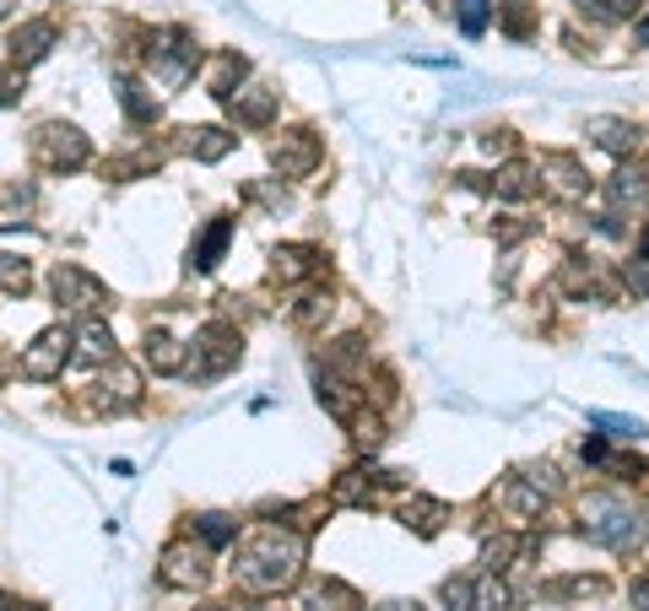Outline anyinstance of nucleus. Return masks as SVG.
<instances>
[{
    "label": "nucleus",
    "instance_id": "17",
    "mask_svg": "<svg viewBox=\"0 0 649 611\" xmlns=\"http://www.w3.org/2000/svg\"><path fill=\"white\" fill-rule=\"evenodd\" d=\"M233 141H239V136L222 130V124H196L184 147H190V158H201V163H222V158L233 152Z\"/></svg>",
    "mask_w": 649,
    "mask_h": 611
},
{
    "label": "nucleus",
    "instance_id": "28",
    "mask_svg": "<svg viewBox=\"0 0 649 611\" xmlns=\"http://www.w3.org/2000/svg\"><path fill=\"white\" fill-rule=\"evenodd\" d=\"M455 17H460L466 39H482L487 22H492V0H455Z\"/></svg>",
    "mask_w": 649,
    "mask_h": 611
},
{
    "label": "nucleus",
    "instance_id": "37",
    "mask_svg": "<svg viewBox=\"0 0 649 611\" xmlns=\"http://www.w3.org/2000/svg\"><path fill=\"white\" fill-rule=\"evenodd\" d=\"M11 103H22V77L17 71H0V109H11Z\"/></svg>",
    "mask_w": 649,
    "mask_h": 611
},
{
    "label": "nucleus",
    "instance_id": "44",
    "mask_svg": "<svg viewBox=\"0 0 649 611\" xmlns=\"http://www.w3.org/2000/svg\"><path fill=\"white\" fill-rule=\"evenodd\" d=\"M0 611H22V607H17V601H6V595H0Z\"/></svg>",
    "mask_w": 649,
    "mask_h": 611
},
{
    "label": "nucleus",
    "instance_id": "36",
    "mask_svg": "<svg viewBox=\"0 0 649 611\" xmlns=\"http://www.w3.org/2000/svg\"><path fill=\"white\" fill-rule=\"evenodd\" d=\"M622 282H628V292H633V298H649V254H639V260H628V271H622Z\"/></svg>",
    "mask_w": 649,
    "mask_h": 611
},
{
    "label": "nucleus",
    "instance_id": "6",
    "mask_svg": "<svg viewBox=\"0 0 649 611\" xmlns=\"http://www.w3.org/2000/svg\"><path fill=\"white\" fill-rule=\"evenodd\" d=\"M49 292L60 298V309H87V314L109 303V287L98 282V277H87L81 266H66V260L49 271Z\"/></svg>",
    "mask_w": 649,
    "mask_h": 611
},
{
    "label": "nucleus",
    "instance_id": "47",
    "mask_svg": "<svg viewBox=\"0 0 649 611\" xmlns=\"http://www.w3.org/2000/svg\"><path fill=\"white\" fill-rule=\"evenodd\" d=\"M0 11H6V0H0Z\"/></svg>",
    "mask_w": 649,
    "mask_h": 611
},
{
    "label": "nucleus",
    "instance_id": "32",
    "mask_svg": "<svg viewBox=\"0 0 649 611\" xmlns=\"http://www.w3.org/2000/svg\"><path fill=\"white\" fill-rule=\"evenodd\" d=\"M590 422H596L607 439H639V433H645V422H639V417H617V411H596Z\"/></svg>",
    "mask_w": 649,
    "mask_h": 611
},
{
    "label": "nucleus",
    "instance_id": "4",
    "mask_svg": "<svg viewBox=\"0 0 649 611\" xmlns=\"http://www.w3.org/2000/svg\"><path fill=\"white\" fill-rule=\"evenodd\" d=\"M147 60H152V77L162 87H184L196 77V66H201V49H196V39L184 28H162L158 39L147 43Z\"/></svg>",
    "mask_w": 649,
    "mask_h": 611
},
{
    "label": "nucleus",
    "instance_id": "48",
    "mask_svg": "<svg viewBox=\"0 0 649 611\" xmlns=\"http://www.w3.org/2000/svg\"><path fill=\"white\" fill-rule=\"evenodd\" d=\"M271 611H282V607H271Z\"/></svg>",
    "mask_w": 649,
    "mask_h": 611
},
{
    "label": "nucleus",
    "instance_id": "24",
    "mask_svg": "<svg viewBox=\"0 0 649 611\" xmlns=\"http://www.w3.org/2000/svg\"><path fill=\"white\" fill-rule=\"evenodd\" d=\"M314 266H320V254L314 249H303V244H287L277 249V282H303V277H314Z\"/></svg>",
    "mask_w": 649,
    "mask_h": 611
},
{
    "label": "nucleus",
    "instance_id": "11",
    "mask_svg": "<svg viewBox=\"0 0 649 611\" xmlns=\"http://www.w3.org/2000/svg\"><path fill=\"white\" fill-rule=\"evenodd\" d=\"M54 49V22H43V17H33V22H22L11 39H6V54H11V66L17 71H28V66H39L43 54Z\"/></svg>",
    "mask_w": 649,
    "mask_h": 611
},
{
    "label": "nucleus",
    "instance_id": "30",
    "mask_svg": "<svg viewBox=\"0 0 649 611\" xmlns=\"http://www.w3.org/2000/svg\"><path fill=\"white\" fill-rule=\"evenodd\" d=\"M28 287H33V271H28V260H22V254H0V292L22 298Z\"/></svg>",
    "mask_w": 649,
    "mask_h": 611
},
{
    "label": "nucleus",
    "instance_id": "34",
    "mask_svg": "<svg viewBox=\"0 0 649 611\" xmlns=\"http://www.w3.org/2000/svg\"><path fill=\"white\" fill-rule=\"evenodd\" d=\"M590 17H601V22H622L628 11H639V0H579Z\"/></svg>",
    "mask_w": 649,
    "mask_h": 611
},
{
    "label": "nucleus",
    "instance_id": "45",
    "mask_svg": "<svg viewBox=\"0 0 649 611\" xmlns=\"http://www.w3.org/2000/svg\"><path fill=\"white\" fill-rule=\"evenodd\" d=\"M196 611H243V607H196Z\"/></svg>",
    "mask_w": 649,
    "mask_h": 611
},
{
    "label": "nucleus",
    "instance_id": "8",
    "mask_svg": "<svg viewBox=\"0 0 649 611\" xmlns=\"http://www.w3.org/2000/svg\"><path fill=\"white\" fill-rule=\"evenodd\" d=\"M206 552L211 547H190V541H179V547H168L162 552V584H173V590H201L206 584Z\"/></svg>",
    "mask_w": 649,
    "mask_h": 611
},
{
    "label": "nucleus",
    "instance_id": "29",
    "mask_svg": "<svg viewBox=\"0 0 649 611\" xmlns=\"http://www.w3.org/2000/svg\"><path fill=\"white\" fill-rule=\"evenodd\" d=\"M243 77V60L228 49V54H217V66H211V98H233V87Z\"/></svg>",
    "mask_w": 649,
    "mask_h": 611
},
{
    "label": "nucleus",
    "instance_id": "26",
    "mask_svg": "<svg viewBox=\"0 0 649 611\" xmlns=\"http://www.w3.org/2000/svg\"><path fill=\"white\" fill-rule=\"evenodd\" d=\"M120 103H124V114H130L136 124H152V120H158V98H152V92H147L141 82H120Z\"/></svg>",
    "mask_w": 649,
    "mask_h": 611
},
{
    "label": "nucleus",
    "instance_id": "19",
    "mask_svg": "<svg viewBox=\"0 0 649 611\" xmlns=\"http://www.w3.org/2000/svg\"><path fill=\"white\" fill-rule=\"evenodd\" d=\"M503 509H509L515 520H536V514L547 509V492L536 488L530 477H509V482H503Z\"/></svg>",
    "mask_w": 649,
    "mask_h": 611
},
{
    "label": "nucleus",
    "instance_id": "13",
    "mask_svg": "<svg viewBox=\"0 0 649 611\" xmlns=\"http://www.w3.org/2000/svg\"><path fill=\"white\" fill-rule=\"evenodd\" d=\"M71 363L81 368H103V363H114V330L103 325V320H81L77 335H71Z\"/></svg>",
    "mask_w": 649,
    "mask_h": 611
},
{
    "label": "nucleus",
    "instance_id": "18",
    "mask_svg": "<svg viewBox=\"0 0 649 611\" xmlns=\"http://www.w3.org/2000/svg\"><path fill=\"white\" fill-rule=\"evenodd\" d=\"M449 520V509L439 503V498H406L401 503V525L417 530V535H439Z\"/></svg>",
    "mask_w": 649,
    "mask_h": 611
},
{
    "label": "nucleus",
    "instance_id": "39",
    "mask_svg": "<svg viewBox=\"0 0 649 611\" xmlns=\"http://www.w3.org/2000/svg\"><path fill=\"white\" fill-rule=\"evenodd\" d=\"M526 233H536V222H509V228H498V244H520Z\"/></svg>",
    "mask_w": 649,
    "mask_h": 611
},
{
    "label": "nucleus",
    "instance_id": "27",
    "mask_svg": "<svg viewBox=\"0 0 649 611\" xmlns=\"http://www.w3.org/2000/svg\"><path fill=\"white\" fill-rule=\"evenodd\" d=\"M515 558H520V541H515V535H487L482 541V569L487 573L515 569Z\"/></svg>",
    "mask_w": 649,
    "mask_h": 611
},
{
    "label": "nucleus",
    "instance_id": "20",
    "mask_svg": "<svg viewBox=\"0 0 649 611\" xmlns=\"http://www.w3.org/2000/svg\"><path fill=\"white\" fill-rule=\"evenodd\" d=\"M303 607L309 611H358V590H347L341 579H320V584H309Z\"/></svg>",
    "mask_w": 649,
    "mask_h": 611
},
{
    "label": "nucleus",
    "instance_id": "21",
    "mask_svg": "<svg viewBox=\"0 0 649 611\" xmlns=\"http://www.w3.org/2000/svg\"><path fill=\"white\" fill-rule=\"evenodd\" d=\"M466 611H509V590H503V579L482 569V579H471V584H466Z\"/></svg>",
    "mask_w": 649,
    "mask_h": 611
},
{
    "label": "nucleus",
    "instance_id": "25",
    "mask_svg": "<svg viewBox=\"0 0 649 611\" xmlns=\"http://www.w3.org/2000/svg\"><path fill=\"white\" fill-rule=\"evenodd\" d=\"M611 201L617 206H645L649 201V173L645 168H622V173H611Z\"/></svg>",
    "mask_w": 649,
    "mask_h": 611
},
{
    "label": "nucleus",
    "instance_id": "2",
    "mask_svg": "<svg viewBox=\"0 0 649 611\" xmlns=\"http://www.w3.org/2000/svg\"><path fill=\"white\" fill-rule=\"evenodd\" d=\"M579 530H585L596 547H607V552H639V541H645V514H639L633 503H622L617 492H590L585 509H579Z\"/></svg>",
    "mask_w": 649,
    "mask_h": 611
},
{
    "label": "nucleus",
    "instance_id": "12",
    "mask_svg": "<svg viewBox=\"0 0 649 611\" xmlns=\"http://www.w3.org/2000/svg\"><path fill=\"white\" fill-rule=\"evenodd\" d=\"M541 190H552V196H563V201H585V196H590L585 163L568 158V152H552V158L541 163Z\"/></svg>",
    "mask_w": 649,
    "mask_h": 611
},
{
    "label": "nucleus",
    "instance_id": "9",
    "mask_svg": "<svg viewBox=\"0 0 649 611\" xmlns=\"http://www.w3.org/2000/svg\"><path fill=\"white\" fill-rule=\"evenodd\" d=\"M271 163L287 179H303V173H314V163H320V141L309 130H282V141L271 147Z\"/></svg>",
    "mask_w": 649,
    "mask_h": 611
},
{
    "label": "nucleus",
    "instance_id": "23",
    "mask_svg": "<svg viewBox=\"0 0 649 611\" xmlns=\"http://www.w3.org/2000/svg\"><path fill=\"white\" fill-rule=\"evenodd\" d=\"M147 363H152V373H179L184 368V347L168 330H147Z\"/></svg>",
    "mask_w": 649,
    "mask_h": 611
},
{
    "label": "nucleus",
    "instance_id": "42",
    "mask_svg": "<svg viewBox=\"0 0 649 611\" xmlns=\"http://www.w3.org/2000/svg\"><path fill=\"white\" fill-rule=\"evenodd\" d=\"M373 611H417V601H385V607H373Z\"/></svg>",
    "mask_w": 649,
    "mask_h": 611
},
{
    "label": "nucleus",
    "instance_id": "40",
    "mask_svg": "<svg viewBox=\"0 0 649 611\" xmlns=\"http://www.w3.org/2000/svg\"><path fill=\"white\" fill-rule=\"evenodd\" d=\"M579 454H585V460H590V465H601V460H607V444H601V439H590V444L579 449Z\"/></svg>",
    "mask_w": 649,
    "mask_h": 611
},
{
    "label": "nucleus",
    "instance_id": "16",
    "mask_svg": "<svg viewBox=\"0 0 649 611\" xmlns=\"http://www.w3.org/2000/svg\"><path fill=\"white\" fill-rule=\"evenodd\" d=\"M590 141L611 152V158H628V152H639V124L628 120H590Z\"/></svg>",
    "mask_w": 649,
    "mask_h": 611
},
{
    "label": "nucleus",
    "instance_id": "14",
    "mask_svg": "<svg viewBox=\"0 0 649 611\" xmlns=\"http://www.w3.org/2000/svg\"><path fill=\"white\" fill-rule=\"evenodd\" d=\"M487 190L498 196V201H530V196H541V168L530 163H503L492 179H487Z\"/></svg>",
    "mask_w": 649,
    "mask_h": 611
},
{
    "label": "nucleus",
    "instance_id": "33",
    "mask_svg": "<svg viewBox=\"0 0 649 611\" xmlns=\"http://www.w3.org/2000/svg\"><path fill=\"white\" fill-rule=\"evenodd\" d=\"M320 401H324V407H330V411H336L341 422L352 417V395H347V384H341L336 373H324V379H320Z\"/></svg>",
    "mask_w": 649,
    "mask_h": 611
},
{
    "label": "nucleus",
    "instance_id": "38",
    "mask_svg": "<svg viewBox=\"0 0 649 611\" xmlns=\"http://www.w3.org/2000/svg\"><path fill=\"white\" fill-rule=\"evenodd\" d=\"M526 477H530V482H536L541 492H558V465H530Z\"/></svg>",
    "mask_w": 649,
    "mask_h": 611
},
{
    "label": "nucleus",
    "instance_id": "7",
    "mask_svg": "<svg viewBox=\"0 0 649 611\" xmlns=\"http://www.w3.org/2000/svg\"><path fill=\"white\" fill-rule=\"evenodd\" d=\"M66 347H71V335H66L60 325L43 330V335H33V347L22 352V379H33V384H49L60 368L71 363V352H66Z\"/></svg>",
    "mask_w": 649,
    "mask_h": 611
},
{
    "label": "nucleus",
    "instance_id": "43",
    "mask_svg": "<svg viewBox=\"0 0 649 611\" xmlns=\"http://www.w3.org/2000/svg\"><path fill=\"white\" fill-rule=\"evenodd\" d=\"M639 43H649V17H645V22H639Z\"/></svg>",
    "mask_w": 649,
    "mask_h": 611
},
{
    "label": "nucleus",
    "instance_id": "35",
    "mask_svg": "<svg viewBox=\"0 0 649 611\" xmlns=\"http://www.w3.org/2000/svg\"><path fill=\"white\" fill-rule=\"evenodd\" d=\"M324 314H330V292H309V298L298 303V325H320Z\"/></svg>",
    "mask_w": 649,
    "mask_h": 611
},
{
    "label": "nucleus",
    "instance_id": "10",
    "mask_svg": "<svg viewBox=\"0 0 649 611\" xmlns=\"http://www.w3.org/2000/svg\"><path fill=\"white\" fill-rule=\"evenodd\" d=\"M92 390H98V395H92V407L109 411V417H120V411H130L136 401H141V373H136V368H124V363H114V373H103Z\"/></svg>",
    "mask_w": 649,
    "mask_h": 611
},
{
    "label": "nucleus",
    "instance_id": "15",
    "mask_svg": "<svg viewBox=\"0 0 649 611\" xmlns=\"http://www.w3.org/2000/svg\"><path fill=\"white\" fill-rule=\"evenodd\" d=\"M228 103H233L239 124H271V120H277V92H271V87H260V82H254V87H239Z\"/></svg>",
    "mask_w": 649,
    "mask_h": 611
},
{
    "label": "nucleus",
    "instance_id": "1",
    "mask_svg": "<svg viewBox=\"0 0 649 611\" xmlns=\"http://www.w3.org/2000/svg\"><path fill=\"white\" fill-rule=\"evenodd\" d=\"M298 569H303V535L271 525L239 552L233 579H239V590H249V595H282L287 584L298 579Z\"/></svg>",
    "mask_w": 649,
    "mask_h": 611
},
{
    "label": "nucleus",
    "instance_id": "41",
    "mask_svg": "<svg viewBox=\"0 0 649 611\" xmlns=\"http://www.w3.org/2000/svg\"><path fill=\"white\" fill-rule=\"evenodd\" d=\"M633 607L649 611V579H639V584H633Z\"/></svg>",
    "mask_w": 649,
    "mask_h": 611
},
{
    "label": "nucleus",
    "instance_id": "5",
    "mask_svg": "<svg viewBox=\"0 0 649 611\" xmlns=\"http://www.w3.org/2000/svg\"><path fill=\"white\" fill-rule=\"evenodd\" d=\"M33 158H39V168H49V173H77V168L92 158V141L81 136L77 124H43L39 141H33Z\"/></svg>",
    "mask_w": 649,
    "mask_h": 611
},
{
    "label": "nucleus",
    "instance_id": "22",
    "mask_svg": "<svg viewBox=\"0 0 649 611\" xmlns=\"http://www.w3.org/2000/svg\"><path fill=\"white\" fill-rule=\"evenodd\" d=\"M228 239H233V222H228V217H217V222H211V228L201 233V244L190 249V266H196V271H211V266L222 260Z\"/></svg>",
    "mask_w": 649,
    "mask_h": 611
},
{
    "label": "nucleus",
    "instance_id": "31",
    "mask_svg": "<svg viewBox=\"0 0 649 611\" xmlns=\"http://www.w3.org/2000/svg\"><path fill=\"white\" fill-rule=\"evenodd\" d=\"M196 530H201V547H228V541L239 535V525H233L228 514H201Z\"/></svg>",
    "mask_w": 649,
    "mask_h": 611
},
{
    "label": "nucleus",
    "instance_id": "46",
    "mask_svg": "<svg viewBox=\"0 0 649 611\" xmlns=\"http://www.w3.org/2000/svg\"><path fill=\"white\" fill-rule=\"evenodd\" d=\"M639 254H649V228H645V239H639Z\"/></svg>",
    "mask_w": 649,
    "mask_h": 611
},
{
    "label": "nucleus",
    "instance_id": "3",
    "mask_svg": "<svg viewBox=\"0 0 649 611\" xmlns=\"http://www.w3.org/2000/svg\"><path fill=\"white\" fill-rule=\"evenodd\" d=\"M239 330L228 325V320H211V325L196 330V341H190V358L179 373H190L196 384H211V379H222L228 368L239 363Z\"/></svg>",
    "mask_w": 649,
    "mask_h": 611
}]
</instances>
